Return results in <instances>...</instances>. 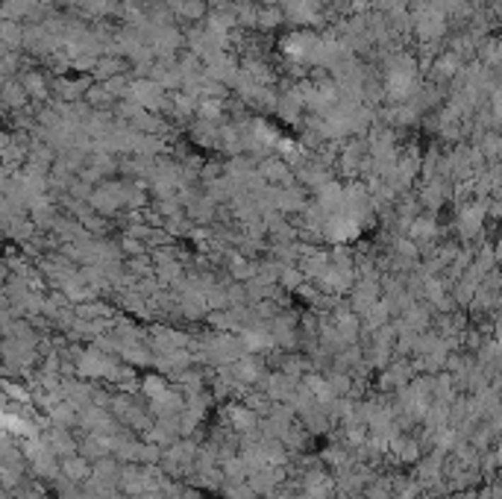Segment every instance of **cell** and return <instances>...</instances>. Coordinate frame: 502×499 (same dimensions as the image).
Wrapping results in <instances>:
<instances>
[{
	"label": "cell",
	"instance_id": "obj_1",
	"mask_svg": "<svg viewBox=\"0 0 502 499\" xmlns=\"http://www.w3.org/2000/svg\"><path fill=\"white\" fill-rule=\"evenodd\" d=\"M256 423H258V420H256V414H253L250 408H232V426H235L238 432H250Z\"/></svg>",
	"mask_w": 502,
	"mask_h": 499
}]
</instances>
